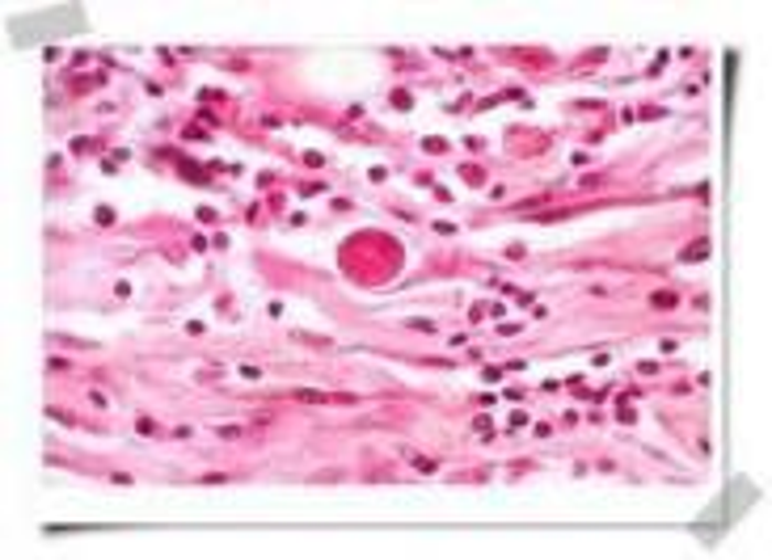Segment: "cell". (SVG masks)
<instances>
[{
	"mask_svg": "<svg viewBox=\"0 0 772 560\" xmlns=\"http://www.w3.org/2000/svg\"><path fill=\"white\" fill-rule=\"evenodd\" d=\"M726 493H730V497H722V502H718L714 510L705 514L709 523H697V536H700V539H709V543L718 539V531H722V527L730 523V518H735V514L755 502V489H751L748 481H735V485H726Z\"/></svg>",
	"mask_w": 772,
	"mask_h": 560,
	"instance_id": "obj_1",
	"label": "cell"
},
{
	"mask_svg": "<svg viewBox=\"0 0 772 560\" xmlns=\"http://www.w3.org/2000/svg\"><path fill=\"white\" fill-rule=\"evenodd\" d=\"M85 25V13L68 4V9H55L51 18H30V22L13 25V43H34L39 34H68V30H81Z\"/></svg>",
	"mask_w": 772,
	"mask_h": 560,
	"instance_id": "obj_2",
	"label": "cell"
}]
</instances>
